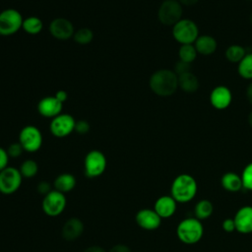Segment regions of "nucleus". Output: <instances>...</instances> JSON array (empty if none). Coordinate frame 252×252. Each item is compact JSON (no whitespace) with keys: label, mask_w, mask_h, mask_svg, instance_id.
<instances>
[{"label":"nucleus","mask_w":252,"mask_h":252,"mask_svg":"<svg viewBox=\"0 0 252 252\" xmlns=\"http://www.w3.org/2000/svg\"><path fill=\"white\" fill-rule=\"evenodd\" d=\"M183 6L177 0H163L158 10V19L164 26H174L182 19Z\"/></svg>","instance_id":"0eeeda50"},{"label":"nucleus","mask_w":252,"mask_h":252,"mask_svg":"<svg viewBox=\"0 0 252 252\" xmlns=\"http://www.w3.org/2000/svg\"><path fill=\"white\" fill-rule=\"evenodd\" d=\"M23 182V176L14 166H7L0 171V193L3 195H11L17 192Z\"/></svg>","instance_id":"9d476101"},{"label":"nucleus","mask_w":252,"mask_h":252,"mask_svg":"<svg viewBox=\"0 0 252 252\" xmlns=\"http://www.w3.org/2000/svg\"><path fill=\"white\" fill-rule=\"evenodd\" d=\"M52 189V186L51 184L46 181V180H43V181H40L37 185H36V191L38 194L42 195V196H45L46 194H48Z\"/></svg>","instance_id":"72a5a7b5"},{"label":"nucleus","mask_w":252,"mask_h":252,"mask_svg":"<svg viewBox=\"0 0 252 252\" xmlns=\"http://www.w3.org/2000/svg\"><path fill=\"white\" fill-rule=\"evenodd\" d=\"M77 184L76 177L69 172H63L56 176L53 181V188L63 194L71 192Z\"/></svg>","instance_id":"412c9836"},{"label":"nucleus","mask_w":252,"mask_h":252,"mask_svg":"<svg viewBox=\"0 0 252 252\" xmlns=\"http://www.w3.org/2000/svg\"><path fill=\"white\" fill-rule=\"evenodd\" d=\"M248 1H252V0H248Z\"/></svg>","instance_id":"c03bdc74"},{"label":"nucleus","mask_w":252,"mask_h":252,"mask_svg":"<svg viewBox=\"0 0 252 252\" xmlns=\"http://www.w3.org/2000/svg\"><path fill=\"white\" fill-rule=\"evenodd\" d=\"M235 230L241 234L252 233V206L245 205L239 208L234 217Z\"/></svg>","instance_id":"2eb2a0df"},{"label":"nucleus","mask_w":252,"mask_h":252,"mask_svg":"<svg viewBox=\"0 0 252 252\" xmlns=\"http://www.w3.org/2000/svg\"><path fill=\"white\" fill-rule=\"evenodd\" d=\"M245 55H246V50L240 44H231L224 51L225 59L230 63L238 64L244 58Z\"/></svg>","instance_id":"393cba45"},{"label":"nucleus","mask_w":252,"mask_h":252,"mask_svg":"<svg viewBox=\"0 0 252 252\" xmlns=\"http://www.w3.org/2000/svg\"><path fill=\"white\" fill-rule=\"evenodd\" d=\"M9 158H10V157L7 153V150L0 147V171L8 166Z\"/></svg>","instance_id":"c9c22d12"},{"label":"nucleus","mask_w":252,"mask_h":252,"mask_svg":"<svg viewBox=\"0 0 252 252\" xmlns=\"http://www.w3.org/2000/svg\"><path fill=\"white\" fill-rule=\"evenodd\" d=\"M221 227L227 233L233 232L235 230V223H234L233 218H226V219H224L222 223H221Z\"/></svg>","instance_id":"f704fd0d"},{"label":"nucleus","mask_w":252,"mask_h":252,"mask_svg":"<svg viewBox=\"0 0 252 252\" xmlns=\"http://www.w3.org/2000/svg\"><path fill=\"white\" fill-rule=\"evenodd\" d=\"M22 29L24 30L25 32L32 34V35H35V34H38L42 31L43 23L40 18H38L36 16H30V17L24 19Z\"/></svg>","instance_id":"b1692460"},{"label":"nucleus","mask_w":252,"mask_h":252,"mask_svg":"<svg viewBox=\"0 0 252 252\" xmlns=\"http://www.w3.org/2000/svg\"><path fill=\"white\" fill-rule=\"evenodd\" d=\"M161 218L156 213L154 209H141L136 213V223L145 230H156L161 224Z\"/></svg>","instance_id":"ddd939ff"},{"label":"nucleus","mask_w":252,"mask_h":252,"mask_svg":"<svg viewBox=\"0 0 252 252\" xmlns=\"http://www.w3.org/2000/svg\"><path fill=\"white\" fill-rule=\"evenodd\" d=\"M19 170L23 178H32L38 172V164L34 159L28 158L21 163Z\"/></svg>","instance_id":"cd10ccee"},{"label":"nucleus","mask_w":252,"mask_h":252,"mask_svg":"<svg viewBox=\"0 0 252 252\" xmlns=\"http://www.w3.org/2000/svg\"><path fill=\"white\" fill-rule=\"evenodd\" d=\"M63 103L60 102L54 95L42 97L37 103L38 113L45 118H54L61 114Z\"/></svg>","instance_id":"dca6fc26"},{"label":"nucleus","mask_w":252,"mask_h":252,"mask_svg":"<svg viewBox=\"0 0 252 252\" xmlns=\"http://www.w3.org/2000/svg\"><path fill=\"white\" fill-rule=\"evenodd\" d=\"M54 96H55L60 102L64 103V102L67 100V98H68V94H67L65 91H63V90H60V91H57V92H56V94H54Z\"/></svg>","instance_id":"4c0bfd02"},{"label":"nucleus","mask_w":252,"mask_h":252,"mask_svg":"<svg viewBox=\"0 0 252 252\" xmlns=\"http://www.w3.org/2000/svg\"><path fill=\"white\" fill-rule=\"evenodd\" d=\"M177 77H178V88L181 89V91L187 94H193L198 91L200 87L199 79L192 71L181 74Z\"/></svg>","instance_id":"4be33fe9"},{"label":"nucleus","mask_w":252,"mask_h":252,"mask_svg":"<svg viewBox=\"0 0 252 252\" xmlns=\"http://www.w3.org/2000/svg\"><path fill=\"white\" fill-rule=\"evenodd\" d=\"M220 185L225 191L230 193H236L243 189L241 176L233 171H227L222 174L220 177Z\"/></svg>","instance_id":"aec40b11"},{"label":"nucleus","mask_w":252,"mask_h":252,"mask_svg":"<svg viewBox=\"0 0 252 252\" xmlns=\"http://www.w3.org/2000/svg\"><path fill=\"white\" fill-rule=\"evenodd\" d=\"M182 6H194L196 5L200 0H177Z\"/></svg>","instance_id":"a19ab883"},{"label":"nucleus","mask_w":252,"mask_h":252,"mask_svg":"<svg viewBox=\"0 0 252 252\" xmlns=\"http://www.w3.org/2000/svg\"><path fill=\"white\" fill-rule=\"evenodd\" d=\"M74 40L80 45H87L92 42L94 38V32L89 28H80L75 31L73 35Z\"/></svg>","instance_id":"c85d7f7f"},{"label":"nucleus","mask_w":252,"mask_h":252,"mask_svg":"<svg viewBox=\"0 0 252 252\" xmlns=\"http://www.w3.org/2000/svg\"><path fill=\"white\" fill-rule=\"evenodd\" d=\"M83 252H106V251L100 246L93 245V246H89L88 248H86Z\"/></svg>","instance_id":"ea45409f"},{"label":"nucleus","mask_w":252,"mask_h":252,"mask_svg":"<svg viewBox=\"0 0 252 252\" xmlns=\"http://www.w3.org/2000/svg\"><path fill=\"white\" fill-rule=\"evenodd\" d=\"M6 150H7V153L9 155V157L12 158H17L21 157L23 152H25L22 145L19 142H15V143L10 144Z\"/></svg>","instance_id":"7c9ffc66"},{"label":"nucleus","mask_w":252,"mask_h":252,"mask_svg":"<svg viewBox=\"0 0 252 252\" xmlns=\"http://www.w3.org/2000/svg\"><path fill=\"white\" fill-rule=\"evenodd\" d=\"M204 235V225L195 217L185 218L176 226V236L184 244L198 243Z\"/></svg>","instance_id":"7ed1b4c3"},{"label":"nucleus","mask_w":252,"mask_h":252,"mask_svg":"<svg viewBox=\"0 0 252 252\" xmlns=\"http://www.w3.org/2000/svg\"><path fill=\"white\" fill-rule=\"evenodd\" d=\"M24 18L22 14L14 9L8 8L0 12V35L10 36L22 29Z\"/></svg>","instance_id":"423d86ee"},{"label":"nucleus","mask_w":252,"mask_h":252,"mask_svg":"<svg viewBox=\"0 0 252 252\" xmlns=\"http://www.w3.org/2000/svg\"><path fill=\"white\" fill-rule=\"evenodd\" d=\"M90 129H91V125H90V123L87 120L81 119V120L76 121L75 132H77L78 134L85 135V134H87L90 131Z\"/></svg>","instance_id":"2f4dec72"},{"label":"nucleus","mask_w":252,"mask_h":252,"mask_svg":"<svg viewBox=\"0 0 252 252\" xmlns=\"http://www.w3.org/2000/svg\"><path fill=\"white\" fill-rule=\"evenodd\" d=\"M243 189L252 192V161L246 164L240 174Z\"/></svg>","instance_id":"c756f323"},{"label":"nucleus","mask_w":252,"mask_h":252,"mask_svg":"<svg viewBox=\"0 0 252 252\" xmlns=\"http://www.w3.org/2000/svg\"><path fill=\"white\" fill-rule=\"evenodd\" d=\"M197 50L194 44H181L178 49V58L179 60L191 64L195 61L197 57Z\"/></svg>","instance_id":"bb28decb"},{"label":"nucleus","mask_w":252,"mask_h":252,"mask_svg":"<svg viewBox=\"0 0 252 252\" xmlns=\"http://www.w3.org/2000/svg\"><path fill=\"white\" fill-rule=\"evenodd\" d=\"M193 212H194V217L202 221L209 219L213 215L214 205L208 199H201L195 204Z\"/></svg>","instance_id":"5701e85b"},{"label":"nucleus","mask_w":252,"mask_h":252,"mask_svg":"<svg viewBox=\"0 0 252 252\" xmlns=\"http://www.w3.org/2000/svg\"><path fill=\"white\" fill-rule=\"evenodd\" d=\"M67 206L65 194L53 189L48 194L43 196L41 208L43 213L51 218L60 216Z\"/></svg>","instance_id":"1a4fd4ad"},{"label":"nucleus","mask_w":252,"mask_h":252,"mask_svg":"<svg viewBox=\"0 0 252 252\" xmlns=\"http://www.w3.org/2000/svg\"><path fill=\"white\" fill-rule=\"evenodd\" d=\"M194 46L198 54L208 56L215 53L218 47V42L216 38L210 34H201L194 42Z\"/></svg>","instance_id":"6ab92c4d"},{"label":"nucleus","mask_w":252,"mask_h":252,"mask_svg":"<svg viewBox=\"0 0 252 252\" xmlns=\"http://www.w3.org/2000/svg\"><path fill=\"white\" fill-rule=\"evenodd\" d=\"M75 118L68 113H61L52 118L49 124L50 133L56 138H65L75 131Z\"/></svg>","instance_id":"9b49d317"},{"label":"nucleus","mask_w":252,"mask_h":252,"mask_svg":"<svg viewBox=\"0 0 252 252\" xmlns=\"http://www.w3.org/2000/svg\"><path fill=\"white\" fill-rule=\"evenodd\" d=\"M154 210L161 219H169L177 210V202L171 195H162L156 200Z\"/></svg>","instance_id":"a211bd4d"},{"label":"nucleus","mask_w":252,"mask_h":252,"mask_svg":"<svg viewBox=\"0 0 252 252\" xmlns=\"http://www.w3.org/2000/svg\"><path fill=\"white\" fill-rule=\"evenodd\" d=\"M245 95H246V99L247 101L252 105V82L248 84V86L246 87L245 90Z\"/></svg>","instance_id":"58836bf2"},{"label":"nucleus","mask_w":252,"mask_h":252,"mask_svg":"<svg viewBox=\"0 0 252 252\" xmlns=\"http://www.w3.org/2000/svg\"><path fill=\"white\" fill-rule=\"evenodd\" d=\"M106 166V157L98 150L90 151L84 158V172L88 178H96L102 175Z\"/></svg>","instance_id":"39448f33"},{"label":"nucleus","mask_w":252,"mask_h":252,"mask_svg":"<svg viewBox=\"0 0 252 252\" xmlns=\"http://www.w3.org/2000/svg\"><path fill=\"white\" fill-rule=\"evenodd\" d=\"M85 225L82 220L76 217L69 218L62 225L61 235L67 241H74L78 239L84 232Z\"/></svg>","instance_id":"f3484780"},{"label":"nucleus","mask_w":252,"mask_h":252,"mask_svg":"<svg viewBox=\"0 0 252 252\" xmlns=\"http://www.w3.org/2000/svg\"><path fill=\"white\" fill-rule=\"evenodd\" d=\"M190 65L189 63H186V62H183L181 60H178L175 65H174V73L179 76L181 74H184V73H187V72H190L191 71V68H190Z\"/></svg>","instance_id":"473e14b6"},{"label":"nucleus","mask_w":252,"mask_h":252,"mask_svg":"<svg viewBox=\"0 0 252 252\" xmlns=\"http://www.w3.org/2000/svg\"><path fill=\"white\" fill-rule=\"evenodd\" d=\"M211 105L218 110L226 109L232 101L231 91L225 86H217L214 88L209 96Z\"/></svg>","instance_id":"4468645a"},{"label":"nucleus","mask_w":252,"mask_h":252,"mask_svg":"<svg viewBox=\"0 0 252 252\" xmlns=\"http://www.w3.org/2000/svg\"><path fill=\"white\" fill-rule=\"evenodd\" d=\"M149 86L157 95L169 96L178 89V77L173 70L159 69L151 75Z\"/></svg>","instance_id":"f257e3e1"},{"label":"nucleus","mask_w":252,"mask_h":252,"mask_svg":"<svg viewBox=\"0 0 252 252\" xmlns=\"http://www.w3.org/2000/svg\"><path fill=\"white\" fill-rule=\"evenodd\" d=\"M238 75L245 80H252V53H246L244 58L238 63Z\"/></svg>","instance_id":"a878e982"},{"label":"nucleus","mask_w":252,"mask_h":252,"mask_svg":"<svg viewBox=\"0 0 252 252\" xmlns=\"http://www.w3.org/2000/svg\"><path fill=\"white\" fill-rule=\"evenodd\" d=\"M199 35L197 24L190 19H181L172 27V36L180 45L194 44Z\"/></svg>","instance_id":"20e7f679"},{"label":"nucleus","mask_w":252,"mask_h":252,"mask_svg":"<svg viewBox=\"0 0 252 252\" xmlns=\"http://www.w3.org/2000/svg\"><path fill=\"white\" fill-rule=\"evenodd\" d=\"M247 121H248V124L249 126L252 128V109L250 110L249 114H248V117H247Z\"/></svg>","instance_id":"79ce46f5"},{"label":"nucleus","mask_w":252,"mask_h":252,"mask_svg":"<svg viewBox=\"0 0 252 252\" xmlns=\"http://www.w3.org/2000/svg\"><path fill=\"white\" fill-rule=\"evenodd\" d=\"M249 22H250V24L252 25V13H251L250 16H249Z\"/></svg>","instance_id":"37998d69"},{"label":"nucleus","mask_w":252,"mask_h":252,"mask_svg":"<svg viewBox=\"0 0 252 252\" xmlns=\"http://www.w3.org/2000/svg\"><path fill=\"white\" fill-rule=\"evenodd\" d=\"M50 34L59 40H66L73 37L75 28L70 20L66 18H55L53 19L48 27Z\"/></svg>","instance_id":"f8f14e48"},{"label":"nucleus","mask_w":252,"mask_h":252,"mask_svg":"<svg viewBox=\"0 0 252 252\" xmlns=\"http://www.w3.org/2000/svg\"><path fill=\"white\" fill-rule=\"evenodd\" d=\"M25 152L35 153L37 152L43 143V138L40 130L33 125H27L19 133L18 141Z\"/></svg>","instance_id":"6e6552de"},{"label":"nucleus","mask_w":252,"mask_h":252,"mask_svg":"<svg viewBox=\"0 0 252 252\" xmlns=\"http://www.w3.org/2000/svg\"><path fill=\"white\" fill-rule=\"evenodd\" d=\"M198 192L196 179L188 173L178 174L171 183L170 195L177 203H188L192 201Z\"/></svg>","instance_id":"f03ea898"},{"label":"nucleus","mask_w":252,"mask_h":252,"mask_svg":"<svg viewBox=\"0 0 252 252\" xmlns=\"http://www.w3.org/2000/svg\"><path fill=\"white\" fill-rule=\"evenodd\" d=\"M108 252H132V251L125 244H116L112 246Z\"/></svg>","instance_id":"e433bc0d"}]
</instances>
